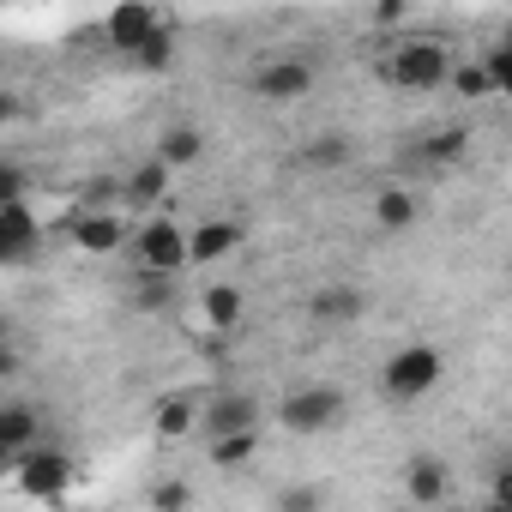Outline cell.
I'll return each mask as SVG.
<instances>
[{
	"mask_svg": "<svg viewBox=\"0 0 512 512\" xmlns=\"http://www.w3.org/2000/svg\"><path fill=\"white\" fill-rule=\"evenodd\" d=\"M380 79H392L404 91H440V85H452V49L434 37H410L392 49V61H380Z\"/></svg>",
	"mask_w": 512,
	"mask_h": 512,
	"instance_id": "1",
	"label": "cell"
},
{
	"mask_svg": "<svg viewBox=\"0 0 512 512\" xmlns=\"http://www.w3.org/2000/svg\"><path fill=\"white\" fill-rule=\"evenodd\" d=\"M440 374H446V356H440L434 344H404V350L380 368V392L398 398V404H416V398H428V392L440 386Z\"/></svg>",
	"mask_w": 512,
	"mask_h": 512,
	"instance_id": "2",
	"label": "cell"
},
{
	"mask_svg": "<svg viewBox=\"0 0 512 512\" xmlns=\"http://www.w3.org/2000/svg\"><path fill=\"white\" fill-rule=\"evenodd\" d=\"M344 392L338 386H296L290 398H284V428L290 434H320V428H332V422H344Z\"/></svg>",
	"mask_w": 512,
	"mask_h": 512,
	"instance_id": "3",
	"label": "cell"
},
{
	"mask_svg": "<svg viewBox=\"0 0 512 512\" xmlns=\"http://www.w3.org/2000/svg\"><path fill=\"white\" fill-rule=\"evenodd\" d=\"M133 247H139V272H157V278H175V272L193 260V253H187V235H181L169 217H151Z\"/></svg>",
	"mask_w": 512,
	"mask_h": 512,
	"instance_id": "4",
	"label": "cell"
},
{
	"mask_svg": "<svg viewBox=\"0 0 512 512\" xmlns=\"http://www.w3.org/2000/svg\"><path fill=\"white\" fill-rule=\"evenodd\" d=\"M205 440H229V434H253L260 428V404H253V392H217L199 416Z\"/></svg>",
	"mask_w": 512,
	"mask_h": 512,
	"instance_id": "5",
	"label": "cell"
},
{
	"mask_svg": "<svg viewBox=\"0 0 512 512\" xmlns=\"http://www.w3.org/2000/svg\"><path fill=\"white\" fill-rule=\"evenodd\" d=\"M308 85H314V67L302 55L266 61L260 73H253V97H266V103H296V97H308Z\"/></svg>",
	"mask_w": 512,
	"mask_h": 512,
	"instance_id": "6",
	"label": "cell"
},
{
	"mask_svg": "<svg viewBox=\"0 0 512 512\" xmlns=\"http://www.w3.org/2000/svg\"><path fill=\"white\" fill-rule=\"evenodd\" d=\"M67 482H73V458H67V452H49V446H43V452H25V458H19V488H25V494L49 500V494H61Z\"/></svg>",
	"mask_w": 512,
	"mask_h": 512,
	"instance_id": "7",
	"label": "cell"
},
{
	"mask_svg": "<svg viewBox=\"0 0 512 512\" xmlns=\"http://www.w3.org/2000/svg\"><path fill=\"white\" fill-rule=\"evenodd\" d=\"M157 31H163V13H157V7H115L109 25H103V37H109L115 49H133V55H139Z\"/></svg>",
	"mask_w": 512,
	"mask_h": 512,
	"instance_id": "8",
	"label": "cell"
},
{
	"mask_svg": "<svg viewBox=\"0 0 512 512\" xmlns=\"http://www.w3.org/2000/svg\"><path fill=\"white\" fill-rule=\"evenodd\" d=\"M362 308H368V296H362L356 284H326V290H314V302H308V314H314L320 326H350V320H362Z\"/></svg>",
	"mask_w": 512,
	"mask_h": 512,
	"instance_id": "9",
	"label": "cell"
},
{
	"mask_svg": "<svg viewBox=\"0 0 512 512\" xmlns=\"http://www.w3.org/2000/svg\"><path fill=\"white\" fill-rule=\"evenodd\" d=\"M37 247V217L25 205H0V260H25V253Z\"/></svg>",
	"mask_w": 512,
	"mask_h": 512,
	"instance_id": "10",
	"label": "cell"
},
{
	"mask_svg": "<svg viewBox=\"0 0 512 512\" xmlns=\"http://www.w3.org/2000/svg\"><path fill=\"white\" fill-rule=\"evenodd\" d=\"M235 241H241V223L217 217V223H199V229L187 235V253H193V266H211V260H223Z\"/></svg>",
	"mask_w": 512,
	"mask_h": 512,
	"instance_id": "11",
	"label": "cell"
},
{
	"mask_svg": "<svg viewBox=\"0 0 512 512\" xmlns=\"http://www.w3.org/2000/svg\"><path fill=\"white\" fill-rule=\"evenodd\" d=\"M404 494H410L416 506L446 500V464H440V458H410V470H404Z\"/></svg>",
	"mask_w": 512,
	"mask_h": 512,
	"instance_id": "12",
	"label": "cell"
},
{
	"mask_svg": "<svg viewBox=\"0 0 512 512\" xmlns=\"http://www.w3.org/2000/svg\"><path fill=\"white\" fill-rule=\"evenodd\" d=\"M374 223H380L386 235L410 229V223H416V193H404V187H386V193H374Z\"/></svg>",
	"mask_w": 512,
	"mask_h": 512,
	"instance_id": "13",
	"label": "cell"
},
{
	"mask_svg": "<svg viewBox=\"0 0 512 512\" xmlns=\"http://www.w3.org/2000/svg\"><path fill=\"white\" fill-rule=\"evenodd\" d=\"M163 193H169V163H163V157H151V163H139V169L127 175V199H133L139 211H145L151 199H163Z\"/></svg>",
	"mask_w": 512,
	"mask_h": 512,
	"instance_id": "14",
	"label": "cell"
},
{
	"mask_svg": "<svg viewBox=\"0 0 512 512\" xmlns=\"http://www.w3.org/2000/svg\"><path fill=\"white\" fill-rule=\"evenodd\" d=\"M73 241L85 247V253H115L121 247V217L109 211V217H79L73 223Z\"/></svg>",
	"mask_w": 512,
	"mask_h": 512,
	"instance_id": "15",
	"label": "cell"
},
{
	"mask_svg": "<svg viewBox=\"0 0 512 512\" xmlns=\"http://www.w3.org/2000/svg\"><path fill=\"white\" fill-rule=\"evenodd\" d=\"M205 320H211L217 338L235 332V326H241V290H235V284H211V290H205Z\"/></svg>",
	"mask_w": 512,
	"mask_h": 512,
	"instance_id": "16",
	"label": "cell"
},
{
	"mask_svg": "<svg viewBox=\"0 0 512 512\" xmlns=\"http://www.w3.org/2000/svg\"><path fill=\"white\" fill-rule=\"evenodd\" d=\"M37 428H43V422H37V410H31V404H19V398L0 410V446H13V452H19V446H31V440H37Z\"/></svg>",
	"mask_w": 512,
	"mask_h": 512,
	"instance_id": "17",
	"label": "cell"
},
{
	"mask_svg": "<svg viewBox=\"0 0 512 512\" xmlns=\"http://www.w3.org/2000/svg\"><path fill=\"white\" fill-rule=\"evenodd\" d=\"M464 145H470V133H464V127H440V133H428V139L416 145V157L440 169V163H458V157H464Z\"/></svg>",
	"mask_w": 512,
	"mask_h": 512,
	"instance_id": "18",
	"label": "cell"
},
{
	"mask_svg": "<svg viewBox=\"0 0 512 512\" xmlns=\"http://www.w3.org/2000/svg\"><path fill=\"white\" fill-rule=\"evenodd\" d=\"M199 151H205V139H199V127H169L163 139H157V157L175 169V163H199Z\"/></svg>",
	"mask_w": 512,
	"mask_h": 512,
	"instance_id": "19",
	"label": "cell"
},
{
	"mask_svg": "<svg viewBox=\"0 0 512 512\" xmlns=\"http://www.w3.org/2000/svg\"><path fill=\"white\" fill-rule=\"evenodd\" d=\"M350 151H356V145H350L344 133H320V139H308V145H302V163H314V169H344V163H350Z\"/></svg>",
	"mask_w": 512,
	"mask_h": 512,
	"instance_id": "20",
	"label": "cell"
},
{
	"mask_svg": "<svg viewBox=\"0 0 512 512\" xmlns=\"http://www.w3.org/2000/svg\"><path fill=\"white\" fill-rule=\"evenodd\" d=\"M115 199H127V181H115V175H91V181L79 187L85 217H109V205H115Z\"/></svg>",
	"mask_w": 512,
	"mask_h": 512,
	"instance_id": "21",
	"label": "cell"
},
{
	"mask_svg": "<svg viewBox=\"0 0 512 512\" xmlns=\"http://www.w3.org/2000/svg\"><path fill=\"white\" fill-rule=\"evenodd\" d=\"M157 440H181V434H193V398H169L163 410H157Z\"/></svg>",
	"mask_w": 512,
	"mask_h": 512,
	"instance_id": "22",
	"label": "cell"
},
{
	"mask_svg": "<svg viewBox=\"0 0 512 512\" xmlns=\"http://www.w3.org/2000/svg\"><path fill=\"white\" fill-rule=\"evenodd\" d=\"M253 446H260V434H229V440H211V464L217 470H235L253 458Z\"/></svg>",
	"mask_w": 512,
	"mask_h": 512,
	"instance_id": "23",
	"label": "cell"
},
{
	"mask_svg": "<svg viewBox=\"0 0 512 512\" xmlns=\"http://www.w3.org/2000/svg\"><path fill=\"white\" fill-rule=\"evenodd\" d=\"M133 61H139V67H151V73H157V67H169V61H175V37H169V25H163V31H157Z\"/></svg>",
	"mask_w": 512,
	"mask_h": 512,
	"instance_id": "24",
	"label": "cell"
},
{
	"mask_svg": "<svg viewBox=\"0 0 512 512\" xmlns=\"http://www.w3.org/2000/svg\"><path fill=\"white\" fill-rule=\"evenodd\" d=\"M452 91H458V97H488L494 79H488V67L476 61V67H458V73H452Z\"/></svg>",
	"mask_w": 512,
	"mask_h": 512,
	"instance_id": "25",
	"label": "cell"
},
{
	"mask_svg": "<svg viewBox=\"0 0 512 512\" xmlns=\"http://www.w3.org/2000/svg\"><path fill=\"white\" fill-rule=\"evenodd\" d=\"M482 67H488L494 91H512V43H494V49L482 55Z\"/></svg>",
	"mask_w": 512,
	"mask_h": 512,
	"instance_id": "26",
	"label": "cell"
},
{
	"mask_svg": "<svg viewBox=\"0 0 512 512\" xmlns=\"http://www.w3.org/2000/svg\"><path fill=\"white\" fill-rule=\"evenodd\" d=\"M133 302H139V308H163V302H169V278H157V272H139V290H133Z\"/></svg>",
	"mask_w": 512,
	"mask_h": 512,
	"instance_id": "27",
	"label": "cell"
},
{
	"mask_svg": "<svg viewBox=\"0 0 512 512\" xmlns=\"http://www.w3.org/2000/svg\"><path fill=\"white\" fill-rule=\"evenodd\" d=\"M187 500H193L187 482H157V488H151V506H157V512H187Z\"/></svg>",
	"mask_w": 512,
	"mask_h": 512,
	"instance_id": "28",
	"label": "cell"
},
{
	"mask_svg": "<svg viewBox=\"0 0 512 512\" xmlns=\"http://www.w3.org/2000/svg\"><path fill=\"white\" fill-rule=\"evenodd\" d=\"M272 506H278V512H320V488H308V482H302V488H284Z\"/></svg>",
	"mask_w": 512,
	"mask_h": 512,
	"instance_id": "29",
	"label": "cell"
},
{
	"mask_svg": "<svg viewBox=\"0 0 512 512\" xmlns=\"http://www.w3.org/2000/svg\"><path fill=\"white\" fill-rule=\"evenodd\" d=\"M0 205H25V169L19 163L0 169Z\"/></svg>",
	"mask_w": 512,
	"mask_h": 512,
	"instance_id": "30",
	"label": "cell"
},
{
	"mask_svg": "<svg viewBox=\"0 0 512 512\" xmlns=\"http://www.w3.org/2000/svg\"><path fill=\"white\" fill-rule=\"evenodd\" d=\"M374 25L386 31V25H404V7H398V0H380V7H374Z\"/></svg>",
	"mask_w": 512,
	"mask_h": 512,
	"instance_id": "31",
	"label": "cell"
},
{
	"mask_svg": "<svg viewBox=\"0 0 512 512\" xmlns=\"http://www.w3.org/2000/svg\"><path fill=\"white\" fill-rule=\"evenodd\" d=\"M494 500H500V506H512V464H500V470H494Z\"/></svg>",
	"mask_w": 512,
	"mask_h": 512,
	"instance_id": "32",
	"label": "cell"
},
{
	"mask_svg": "<svg viewBox=\"0 0 512 512\" xmlns=\"http://www.w3.org/2000/svg\"><path fill=\"white\" fill-rule=\"evenodd\" d=\"M476 512H512V506H500V500H488V506H476Z\"/></svg>",
	"mask_w": 512,
	"mask_h": 512,
	"instance_id": "33",
	"label": "cell"
}]
</instances>
